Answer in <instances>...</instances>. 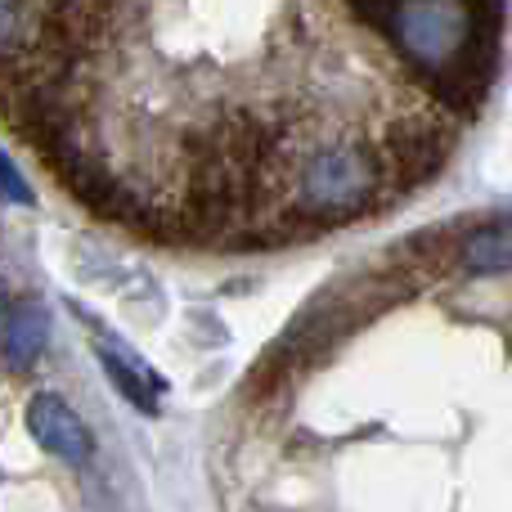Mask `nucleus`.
Here are the masks:
<instances>
[{"label": "nucleus", "mask_w": 512, "mask_h": 512, "mask_svg": "<svg viewBox=\"0 0 512 512\" xmlns=\"http://www.w3.org/2000/svg\"><path fill=\"white\" fill-rule=\"evenodd\" d=\"M382 180H387V162L369 144H328L301 162L292 207L324 230V225L369 212L382 194Z\"/></svg>", "instance_id": "1"}, {"label": "nucleus", "mask_w": 512, "mask_h": 512, "mask_svg": "<svg viewBox=\"0 0 512 512\" xmlns=\"http://www.w3.org/2000/svg\"><path fill=\"white\" fill-rule=\"evenodd\" d=\"M387 32L423 77H436L468 36V9L463 0H405Z\"/></svg>", "instance_id": "2"}, {"label": "nucleus", "mask_w": 512, "mask_h": 512, "mask_svg": "<svg viewBox=\"0 0 512 512\" xmlns=\"http://www.w3.org/2000/svg\"><path fill=\"white\" fill-rule=\"evenodd\" d=\"M450 149H454L450 126L432 122V117H400L382 135V162H387V176L396 180V189L427 185L445 167Z\"/></svg>", "instance_id": "3"}, {"label": "nucleus", "mask_w": 512, "mask_h": 512, "mask_svg": "<svg viewBox=\"0 0 512 512\" xmlns=\"http://www.w3.org/2000/svg\"><path fill=\"white\" fill-rule=\"evenodd\" d=\"M27 432L36 436V445H41L45 454L72 463V468L90 463V454H95V436H90V427L81 423L77 409H72L68 400L50 396V391L27 405Z\"/></svg>", "instance_id": "4"}, {"label": "nucleus", "mask_w": 512, "mask_h": 512, "mask_svg": "<svg viewBox=\"0 0 512 512\" xmlns=\"http://www.w3.org/2000/svg\"><path fill=\"white\" fill-rule=\"evenodd\" d=\"M45 342H50V315L36 301H18L5 310V324H0V355H5L9 369H32L41 360Z\"/></svg>", "instance_id": "5"}, {"label": "nucleus", "mask_w": 512, "mask_h": 512, "mask_svg": "<svg viewBox=\"0 0 512 512\" xmlns=\"http://www.w3.org/2000/svg\"><path fill=\"white\" fill-rule=\"evenodd\" d=\"M99 364L108 369V378L117 382V391H122L126 400H131L135 409H144V414H158V396L167 391V382L158 378V373L149 369L144 360H135L126 346H117L113 337H104V346H99Z\"/></svg>", "instance_id": "6"}, {"label": "nucleus", "mask_w": 512, "mask_h": 512, "mask_svg": "<svg viewBox=\"0 0 512 512\" xmlns=\"http://www.w3.org/2000/svg\"><path fill=\"white\" fill-rule=\"evenodd\" d=\"M459 265L468 274L512 270V221H490L459 239Z\"/></svg>", "instance_id": "7"}, {"label": "nucleus", "mask_w": 512, "mask_h": 512, "mask_svg": "<svg viewBox=\"0 0 512 512\" xmlns=\"http://www.w3.org/2000/svg\"><path fill=\"white\" fill-rule=\"evenodd\" d=\"M400 5H405V0H346V9H351L364 27H378V32H387Z\"/></svg>", "instance_id": "8"}, {"label": "nucleus", "mask_w": 512, "mask_h": 512, "mask_svg": "<svg viewBox=\"0 0 512 512\" xmlns=\"http://www.w3.org/2000/svg\"><path fill=\"white\" fill-rule=\"evenodd\" d=\"M0 194L9 198V203H32V189L23 185V176L14 171V162L0 153Z\"/></svg>", "instance_id": "9"}, {"label": "nucleus", "mask_w": 512, "mask_h": 512, "mask_svg": "<svg viewBox=\"0 0 512 512\" xmlns=\"http://www.w3.org/2000/svg\"><path fill=\"white\" fill-rule=\"evenodd\" d=\"M9 310V288H5V279H0V315Z\"/></svg>", "instance_id": "10"}]
</instances>
